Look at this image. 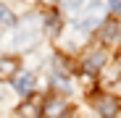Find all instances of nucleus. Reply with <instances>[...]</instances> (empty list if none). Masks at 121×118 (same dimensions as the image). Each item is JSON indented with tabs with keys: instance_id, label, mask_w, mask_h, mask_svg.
Returning a JSON list of instances; mask_svg holds the SVG:
<instances>
[{
	"instance_id": "nucleus-1",
	"label": "nucleus",
	"mask_w": 121,
	"mask_h": 118,
	"mask_svg": "<svg viewBox=\"0 0 121 118\" xmlns=\"http://www.w3.org/2000/svg\"><path fill=\"white\" fill-rule=\"evenodd\" d=\"M37 37H39V24H37V16H29L26 18V24L21 26V32L16 34V42L21 45V47H32L37 42Z\"/></svg>"
},
{
	"instance_id": "nucleus-2",
	"label": "nucleus",
	"mask_w": 121,
	"mask_h": 118,
	"mask_svg": "<svg viewBox=\"0 0 121 118\" xmlns=\"http://www.w3.org/2000/svg\"><path fill=\"white\" fill-rule=\"evenodd\" d=\"M95 108H97V113L103 118H116L118 115V100L113 94H105V92L95 97Z\"/></svg>"
},
{
	"instance_id": "nucleus-3",
	"label": "nucleus",
	"mask_w": 121,
	"mask_h": 118,
	"mask_svg": "<svg viewBox=\"0 0 121 118\" xmlns=\"http://www.w3.org/2000/svg\"><path fill=\"white\" fill-rule=\"evenodd\" d=\"M66 115V102L60 100V97H48L42 100V113L39 118H63Z\"/></svg>"
},
{
	"instance_id": "nucleus-4",
	"label": "nucleus",
	"mask_w": 121,
	"mask_h": 118,
	"mask_svg": "<svg viewBox=\"0 0 121 118\" xmlns=\"http://www.w3.org/2000/svg\"><path fill=\"white\" fill-rule=\"evenodd\" d=\"M97 24H103V5H92L87 11V16L79 21V29H82V32H92Z\"/></svg>"
},
{
	"instance_id": "nucleus-5",
	"label": "nucleus",
	"mask_w": 121,
	"mask_h": 118,
	"mask_svg": "<svg viewBox=\"0 0 121 118\" xmlns=\"http://www.w3.org/2000/svg\"><path fill=\"white\" fill-rule=\"evenodd\" d=\"M103 63H105V53L103 50H95V53H90L87 58H84V73H97L100 68H103Z\"/></svg>"
},
{
	"instance_id": "nucleus-6",
	"label": "nucleus",
	"mask_w": 121,
	"mask_h": 118,
	"mask_svg": "<svg viewBox=\"0 0 121 118\" xmlns=\"http://www.w3.org/2000/svg\"><path fill=\"white\" fill-rule=\"evenodd\" d=\"M32 87H34V76L32 73H16L13 76V89L18 94H32Z\"/></svg>"
},
{
	"instance_id": "nucleus-7",
	"label": "nucleus",
	"mask_w": 121,
	"mask_h": 118,
	"mask_svg": "<svg viewBox=\"0 0 121 118\" xmlns=\"http://www.w3.org/2000/svg\"><path fill=\"white\" fill-rule=\"evenodd\" d=\"M103 32H100V37L105 39V42H116V39H121V21H103Z\"/></svg>"
},
{
	"instance_id": "nucleus-8",
	"label": "nucleus",
	"mask_w": 121,
	"mask_h": 118,
	"mask_svg": "<svg viewBox=\"0 0 121 118\" xmlns=\"http://www.w3.org/2000/svg\"><path fill=\"white\" fill-rule=\"evenodd\" d=\"M42 102L39 100H32V102H26L24 108H21V118H37L39 113H42V108H39Z\"/></svg>"
},
{
	"instance_id": "nucleus-9",
	"label": "nucleus",
	"mask_w": 121,
	"mask_h": 118,
	"mask_svg": "<svg viewBox=\"0 0 121 118\" xmlns=\"http://www.w3.org/2000/svg\"><path fill=\"white\" fill-rule=\"evenodd\" d=\"M45 26H48V32H50V34H55V32H58V26H60V16H58L55 11H48V13H45Z\"/></svg>"
},
{
	"instance_id": "nucleus-10",
	"label": "nucleus",
	"mask_w": 121,
	"mask_h": 118,
	"mask_svg": "<svg viewBox=\"0 0 121 118\" xmlns=\"http://www.w3.org/2000/svg\"><path fill=\"white\" fill-rule=\"evenodd\" d=\"M53 84H55V89H58V92H71V81H69L66 76H60V73L53 79Z\"/></svg>"
},
{
	"instance_id": "nucleus-11",
	"label": "nucleus",
	"mask_w": 121,
	"mask_h": 118,
	"mask_svg": "<svg viewBox=\"0 0 121 118\" xmlns=\"http://www.w3.org/2000/svg\"><path fill=\"white\" fill-rule=\"evenodd\" d=\"M13 61H11V58H0V73H11L13 71Z\"/></svg>"
},
{
	"instance_id": "nucleus-12",
	"label": "nucleus",
	"mask_w": 121,
	"mask_h": 118,
	"mask_svg": "<svg viewBox=\"0 0 121 118\" xmlns=\"http://www.w3.org/2000/svg\"><path fill=\"white\" fill-rule=\"evenodd\" d=\"M0 21H5V24H13V13L3 5V3H0Z\"/></svg>"
},
{
	"instance_id": "nucleus-13",
	"label": "nucleus",
	"mask_w": 121,
	"mask_h": 118,
	"mask_svg": "<svg viewBox=\"0 0 121 118\" xmlns=\"http://www.w3.org/2000/svg\"><path fill=\"white\" fill-rule=\"evenodd\" d=\"M108 8H111L113 13H121V0H113V3H108Z\"/></svg>"
},
{
	"instance_id": "nucleus-14",
	"label": "nucleus",
	"mask_w": 121,
	"mask_h": 118,
	"mask_svg": "<svg viewBox=\"0 0 121 118\" xmlns=\"http://www.w3.org/2000/svg\"><path fill=\"white\" fill-rule=\"evenodd\" d=\"M118 68H121V55H118Z\"/></svg>"
},
{
	"instance_id": "nucleus-15",
	"label": "nucleus",
	"mask_w": 121,
	"mask_h": 118,
	"mask_svg": "<svg viewBox=\"0 0 121 118\" xmlns=\"http://www.w3.org/2000/svg\"><path fill=\"white\" fill-rule=\"evenodd\" d=\"M0 94H3V87H0Z\"/></svg>"
}]
</instances>
